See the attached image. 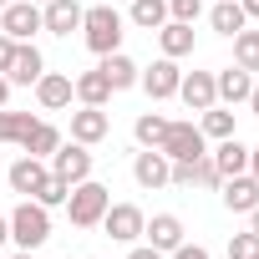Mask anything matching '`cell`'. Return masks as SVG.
<instances>
[{"label":"cell","instance_id":"cell-1","mask_svg":"<svg viewBox=\"0 0 259 259\" xmlns=\"http://www.w3.org/2000/svg\"><path fill=\"white\" fill-rule=\"evenodd\" d=\"M81 41H87L97 56L117 51V46H122V16H117L112 6H92V11H81Z\"/></svg>","mask_w":259,"mask_h":259},{"label":"cell","instance_id":"cell-2","mask_svg":"<svg viewBox=\"0 0 259 259\" xmlns=\"http://www.w3.org/2000/svg\"><path fill=\"white\" fill-rule=\"evenodd\" d=\"M107 203H112V188H102V183H92V178H81V183L66 193V213H71L76 229H97L102 213H107Z\"/></svg>","mask_w":259,"mask_h":259},{"label":"cell","instance_id":"cell-3","mask_svg":"<svg viewBox=\"0 0 259 259\" xmlns=\"http://www.w3.org/2000/svg\"><path fill=\"white\" fill-rule=\"evenodd\" d=\"M11 239H16L21 249H41V244L51 239V208L36 203V198H26V203L11 213Z\"/></svg>","mask_w":259,"mask_h":259},{"label":"cell","instance_id":"cell-4","mask_svg":"<svg viewBox=\"0 0 259 259\" xmlns=\"http://www.w3.org/2000/svg\"><path fill=\"white\" fill-rule=\"evenodd\" d=\"M158 153H168V163H183V158H203V153H208V138L198 133L193 122H168V133H163Z\"/></svg>","mask_w":259,"mask_h":259},{"label":"cell","instance_id":"cell-5","mask_svg":"<svg viewBox=\"0 0 259 259\" xmlns=\"http://www.w3.org/2000/svg\"><path fill=\"white\" fill-rule=\"evenodd\" d=\"M6 178H11V193H21V198H41V188L51 183V163L26 153V158H16V163H11V173H6Z\"/></svg>","mask_w":259,"mask_h":259},{"label":"cell","instance_id":"cell-6","mask_svg":"<svg viewBox=\"0 0 259 259\" xmlns=\"http://www.w3.org/2000/svg\"><path fill=\"white\" fill-rule=\"evenodd\" d=\"M0 31H6L11 41H31L36 31H46L41 26V6L36 0H11V6L0 11Z\"/></svg>","mask_w":259,"mask_h":259},{"label":"cell","instance_id":"cell-7","mask_svg":"<svg viewBox=\"0 0 259 259\" xmlns=\"http://www.w3.org/2000/svg\"><path fill=\"white\" fill-rule=\"evenodd\" d=\"M51 178H61V183H81V178H92V153L81 148V143H61L56 153H51Z\"/></svg>","mask_w":259,"mask_h":259},{"label":"cell","instance_id":"cell-8","mask_svg":"<svg viewBox=\"0 0 259 259\" xmlns=\"http://www.w3.org/2000/svg\"><path fill=\"white\" fill-rule=\"evenodd\" d=\"M143 208L138 203H107V213H102V229H107V239H117V244H133L138 234H143Z\"/></svg>","mask_w":259,"mask_h":259},{"label":"cell","instance_id":"cell-9","mask_svg":"<svg viewBox=\"0 0 259 259\" xmlns=\"http://www.w3.org/2000/svg\"><path fill=\"white\" fill-rule=\"evenodd\" d=\"M178 81H183V71H178V61H173V56L153 61V66L138 76V87H143L153 102H168V97H178Z\"/></svg>","mask_w":259,"mask_h":259},{"label":"cell","instance_id":"cell-10","mask_svg":"<svg viewBox=\"0 0 259 259\" xmlns=\"http://www.w3.org/2000/svg\"><path fill=\"white\" fill-rule=\"evenodd\" d=\"M41 71H46V56H41L31 41H16V56H11L6 81H11V87H36V81H41Z\"/></svg>","mask_w":259,"mask_h":259},{"label":"cell","instance_id":"cell-11","mask_svg":"<svg viewBox=\"0 0 259 259\" xmlns=\"http://www.w3.org/2000/svg\"><path fill=\"white\" fill-rule=\"evenodd\" d=\"M107 133H112V122H107V112H102V107H81V112H71V143L97 148Z\"/></svg>","mask_w":259,"mask_h":259},{"label":"cell","instance_id":"cell-12","mask_svg":"<svg viewBox=\"0 0 259 259\" xmlns=\"http://www.w3.org/2000/svg\"><path fill=\"white\" fill-rule=\"evenodd\" d=\"M178 97L193 107V112H208L213 102H219V87H213V71H183V81H178Z\"/></svg>","mask_w":259,"mask_h":259},{"label":"cell","instance_id":"cell-13","mask_svg":"<svg viewBox=\"0 0 259 259\" xmlns=\"http://www.w3.org/2000/svg\"><path fill=\"white\" fill-rule=\"evenodd\" d=\"M168 168H173V163H168V153H158V148H143V153L133 158V178H138V188H148V193L168 183Z\"/></svg>","mask_w":259,"mask_h":259},{"label":"cell","instance_id":"cell-14","mask_svg":"<svg viewBox=\"0 0 259 259\" xmlns=\"http://www.w3.org/2000/svg\"><path fill=\"white\" fill-rule=\"evenodd\" d=\"M219 188H224V208H229V213H249V208L259 203V178H254V173H234V178H224Z\"/></svg>","mask_w":259,"mask_h":259},{"label":"cell","instance_id":"cell-15","mask_svg":"<svg viewBox=\"0 0 259 259\" xmlns=\"http://www.w3.org/2000/svg\"><path fill=\"white\" fill-rule=\"evenodd\" d=\"M41 26L51 36H71V31H81V6L76 0H46L41 6Z\"/></svg>","mask_w":259,"mask_h":259},{"label":"cell","instance_id":"cell-16","mask_svg":"<svg viewBox=\"0 0 259 259\" xmlns=\"http://www.w3.org/2000/svg\"><path fill=\"white\" fill-rule=\"evenodd\" d=\"M71 97H76L71 76H61V71H41V81H36V102H41L46 112H61Z\"/></svg>","mask_w":259,"mask_h":259},{"label":"cell","instance_id":"cell-17","mask_svg":"<svg viewBox=\"0 0 259 259\" xmlns=\"http://www.w3.org/2000/svg\"><path fill=\"white\" fill-rule=\"evenodd\" d=\"M143 234L153 239L158 254H173V249L183 244V219H178V213H153V224H143Z\"/></svg>","mask_w":259,"mask_h":259},{"label":"cell","instance_id":"cell-18","mask_svg":"<svg viewBox=\"0 0 259 259\" xmlns=\"http://www.w3.org/2000/svg\"><path fill=\"white\" fill-rule=\"evenodd\" d=\"M97 71L112 81V92H127V87H138V76H143V66H138L133 56H122V51H107Z\"/></svg>","mask_w":259,"mask_h":259},{"label":"cell","instance_id":"cell-19","mask_svg":"<svg viewBox=\"0 0 259 259\" xmlns=\"http://www.w3.org/2000/svg\"><path fill=\"white\" fill-rule=\"evenodd\" d=\"M213 87H219V102H249V92H254V71H244V66H224L219 76H213Z\"/></svg>","mask_w":259,"mask_h":259},{"label":"cell","instance_id":"cell-20","mask_svg":"<svg viewBox=\"0 0 259 259\" xmlns=\"http://www.w3.org/2000/svg\"><path fill=\"white\" fill-rule=\"evenodd\" d=\"M213 168H219V178L244 173V168H249V148H244L239 138H219V148H213Z\"/></svg>","mask_w":259,"mask_h":259},{"label":"cell","instance_id":"cell-21","mask_svg":"<svg viewBox=\"0 0 259 259\" xmlns=\"http://www.w3.org/2000/svg\"><path fill=\"white\" fill-rule=\"evenodd\" d=\"M158 46H163V56H188L193 51V26H183V21H163L158 26Z\"/></svg>","mask_w":259,"mask_h":259},{"label":"cell","instance_id":"cell-22","mask_svg":"<svg viewBox=\"0 0 259 259\" xmlns=\"http://www.w3.org/2000/svg\"><path fill=\"white\" fill-rule=\"evenodd\" d=\"M208 26H213L219 36H239V31L249 26V16H244V6H239V0H219V6L208 11Z\"/></svg>","mask_w":259,"mask_h":259},{"label":"cell","instance_id":"cell-23","mask_svg":"<svg viewBox=\"0 0 259 259\" xmlns=\"http://www.w3.org/2000/svg\"><path fill=\"white\" fill-rule=\"evenodd\" d=\"M76 97H81V107H107V97H112V81L102 76V71H81L76 81Z\"/></svg>","mask_w":259,"mask_h":259},{"label":"cell","instance_id":"cell-24","mask_svg":"<svg viewBox=\"0 0 259 259\" xmlns=\"http://www.w3.org/2000/svg\"><path fill=\"white\" fill-rule=\"evenodd\" d=\"M31 127H36L31 112H11V107H0V143H26V138H31Z\"/></svg>","mask_w":259,"mask_h":259},{"label":"cell","instance_id":"cell-25","mask_svg":"<svg viewBox=\"0 0 259 259\" xmlns=\"http://www.w3.org/2000/svg\"><path fill=\"white\" fill-rule=\"evenodd\" d=\"M21 148H26L31 158H51V153L61 148V133H56V127H51V122H36V127H31V138H26Z\"/></svg>","mask_w":259,"mask_h":259},{"label":"cell","instance_id":"cell-26","mask_svg":"<svg viewBox=\"0 0 259 259\" xmlns=\"http://www.w3.org/2000/svg\"><path fill=\"white\" fill-rule=\"evenodd\" d=\"M234 41V66H244V71H259V31H239V36H229Z\"/></svg>","mask_w":259,"mask_h":259},{"label":"cell","instance_id":"cell-27","mask_svg":"<svg viewBox=\"0 0 259 259\" xmlns=\"http://www.w3.org/2000/svg\"><path fill=\"white\" fill-rule=\"evenodd\" d=\"M163 21H168V0H133V26L158 31Z\"/></svg>","mask_w":259,"mask_h":259},{"label":"cell","instance_id":"cell-28","mask_svg":"<svg viewBox=\"0 0 259 259\" xmlns=\"http://www.w3.org/2000/svg\"><path fill=\"white\" fill-rule=\"evenodd\" d=\"M198 133L203 138H234V112H224L219 102L203 112V122H198Z\"/></svg>","mask_w":259,"mask_h":259},{"label":"cell","instance_id":"cell-29","mask_svg":"<svg viewBox=\"0 0 259 259\" xmlns=\"http://www.w3.org/2000/svg\"><path fill=\"white\" fill-rule=\"evenodd\" d=\"M133 133H138V143H143V148H158V143H163V133H168V117L143 112V117L133 122Z\"/></svg>","mask_w":259,"mask_h":259},{"label":"cell","instance_id":"cell-30","mask_svg":"<svg viewBox=\"0 0 259 259\" xmlns=\"http://www.w3.org/2000/svg\"><path fill=\"white\" fill-rule=\"evenodd\" d=\"M229 259H259V234L249 229V234H234L229 239Z\"/></svg>","mask_w":259,"mask_h":259},{"label":"cell","instance_id":"cell-31","mask_svg":"<svg viewBox=\"0 0 259 259\" xmlns=\"http://www.w3.org/2000/svg\"><path fill=\"white\" fill-rule=\"evenodd\" d=\"M168 16L183 21V26H193V21L203 16V0H168Z\"/></svg>","mask_w":259,"mask_h":259},{"label":"cell","instance_id":"cell-32","mask_svg":"<svg viewBox=\"0 0 259 259\" xmlns=\"http://www.w3.org/2000/svg\"><path fill=\"white\" fill-rule=\"evenodd\" d=\"M193 183H198V188H219V183H224V178H219V168H213V158H208V153H203V158H198V163H193Z\"/></svg>","mask_w":259,"mask_h":259},{"label":"cell","instance_id":"cell-33","mask_svg":"<svg viewBox=\"0 0 259 259\" xmlns=\"http://www.w3.org/2000/svg\"><path fill=\"white\" fill-rule=\"evenodd\" d=\"M66 193H71V183H61V178H51V183L41 188V198H36V203H46V208H56V203H66Z\"/></svg>","mask_w":259,"mask_h":259},{"label":"cell","instance_id":"cell-34","mask_svg":"<svg viewBox=\"0 0 259 259\" xmlns=\"http://www.w3.org/2000/svg\"><path fill=\"white\" fill-rule=\"evenodd\" d=\"M173 259H208V249H203V244H188V239H183V244L173 249Z\"/></svg>","mask_w":259,"mask_h":259},{"label":"cell","instance_id":"cell-35","mask_svg":"<svg viewBox=\"0 0 259 259\" xmlns=\"http://www.w3.org/2000/svg\"><path fill=\"white\" fill-rule=\"evenodd\" d=\"M11 56H16V41H11L6 31H0V76H6V71H11Z\"/></svg>","mask_w":259,"mask_h":259},{"label":"cell","instance_id":"cell-36","mask_svg":"<svg viewBox=\"0 0 259 259\" xmlns=\"http://www.w3.org/2000/svg\"><path fill=\"white\" fill-rule=\"evenodd\" d=\"M127 259H163V254H158V249L148 244V249H133V254H127Z\"/></svg>","mask_w":259,"mask_h":259},{"label":"cell","instance_id":"cell-37","mask_svg":"<svg viewBox=\"0 0 259 259\" xmlns=\"http://www.w3.org/2000/svg\"><path fill=\"white\" fill-rule=\"evenodd\" d=\"M249 112L259 117V81H254V92H249Z\"/></svg>","mask_w":259,"mask_h":259},{"label":"cell","instance_id":"cell-38","mask_svg":"<svg viewBox=\"0 0 259 259\" xmlns=\"http://www.w3.org/2000/svg\"><path fill=\"white\" fill-rule=\"evenodd\" d=\"M239 6H244V16H259V0H239Z\"/></svg>","mask_w":259,"mask_h":259},{"label":"cell","instance_id":"cell-39","mask_svg":"<svg viewBox=\"0 0 259 259\" xmlns=\"http://www.w3.org/2000/svg\"><path fill=\"white\" fill-rule=\"evenodd\" d=\"M249 229H254V234H259V203H254V208H249Z\"/></svg>","mask_w":259,"mask_h":259},{"label":"cell","instance_id":"cell-40","mask_svg":"<svg viewBox=\"0 0 259 259\" xmlns=\"http://www.w3.org/2000/svg\"><path fill=\"white\" fill-rule=\"evenodd\" d=\"M249 168H254V178H259V148H249Z\"/></svg>","mask_w":259,"mask_h":259},{"label":"cell","instance_id":"cell-41","mask_svg":"<svg viewBox=\"0 0 259 259\" xmlns=\"http://www.w3.org/2000/svg\"><path fill=\"white\" fill-rule=\"evenodd\" d=\"M6 97H11V81H6V76H0V107H6Z\"/></svg>","mask_w":259,"mask_h":259},{"label":"cell","instance_id":"cell-42","mask_svg":"<svg viewBox=\"0 0 259 259\" xmlns=\"http://www.w3.org/2000/svg\"><path fill=\"white\" fill-rule=\"evenodd\" d=\"M11 239V219H0V244H6Z\"/></svg>","mask_w":259,"mask_h":259},{"label":"cell","instance_id":"cell-43","mask_svg":"<svg viewBox=\"0 0 259 259\" xmlns=\"http://www.w3.org/2000/svg\"><path fill=\"white\" fill-rule=\"evenodd\" d=\"M16 259H36V249H21V254H16Z\"/></svg>","mask_w":259,"mask_h":259},{"label":"cell","instance_id":"cell-44","mask_svg":"<svg viewBox=\"0 0 259 259\" xmlns=\"http://www.w3.org/2000/svg\"><path fill=\"white\" fill-rule=\"evenodd\" d=\"M6 6H11V0H0V11H6Z\"/></svg>","mask_w":259,"mask_h":259},{"label":"cell","instance_id":"cell-45","mask_svg":"<svg viewBox=\"0 0 259 259\" xmlns=\"http://www.w3.org/2000/svg\"><path fill=\"white\" fill-rule=\"evenodd\" d=\"M36 6H46V0H36Z\"/></svg>","mask_w":259,"mask_h":259},{"label":"cell","instance_id":"cell-46","mask_svg":"<svg viewBox=\"0 0 259 259\" xmlns=\"http://www.w3.org/2000/svg\"><path fill=\"white\" fill-rule=\"evenodd\" d=\"M66 259H71V254H66Z\"/></svg>","mask_w":259,"mask_h":259}]
</instances>
